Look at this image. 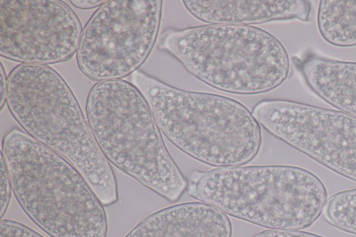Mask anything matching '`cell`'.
I'll use <instances>...</instances> for the list:
<instances>
[{
	"label": "cell",
	"instance_id": "6da1fadb",
	"mask_svg": "<svg viewBox=\"0 0 356 237\" xmlns=\"http://www.w3.org/2000/svg\"><path fill=\"white\" fill-rule=\"evenodd\" d=\"M10 113L32 138L67 160L104 206L118 200L116 177L71 88L47 65L21 63L8 76Z\"/></svg>",
	"mask_w": 356,
	"mask_h": 237
},
{
	"label": "cell",
	"instance_id": "7a4b0ae2",
	"mask_svg": "<svg viewBox=\"0 0 356 237\" xmlns=\"http://www.w3.org/2000/svg\"><path fill=\"white\" fill-rule=\"evenodd\" d=\"M131 80L147 102L160 131L190 157L222 167L243 166L258 154L259 124L238 101L181 90L138 70Z\"/></svg>",
	"mask_w": 356,
	"mask_h": 237
},
{
	"label": "cell",
	"instance_id": "3957f363",
	"mask_svg": "<svg viewBox=\"0 0 356 237\" xmlns=\"http://www.w3.org/2000/svg\"><path fill=\"white\" fill-rule=\"evenodd\" d=\"M1 157L29 218L51 237H106V211L80 172L26 132L3 136Z\"/></svg>",
	"mask_w": 356,
	"mask_h": 237
},
{
	"label": "cell",
	"instance_id": "277c9868",
	"mask_svg": "<svg viewBox=\"0 0 356 237\" xmlns=\"http://www.w3.org/2000/svg\"><path fill=\"white\" fill-rule=\"evenodd\" d=\"M188 190L192 197L226 215L270 229L312 226L327 200L326 188L316 174L283 165L195 171Z\"/></svg>",
	"mask_w": 356,
	"mask_h": 237
},
{
	"label": "cell",
	"instance_id": "5b68a950",
	"mask_svg": "<svg viewBox=\"0 0 356 237\" xmlns=\"http://www.w3.org/2000/svg\"><path fill=\"white\" fill-rule=\"evenodd\" d=\"M86 111L109 163L169 202L182 197L188 182L170 156L147 102L132 83H96L88 94Z\"/></svg>",
	"mask_w": 356,
	"mask_h": 237
},
{
	"label": "cell",
	"instance_id": "8992f818",
	"mask_svg": "<svg viewBox=\"0 0 356 237\" xmlns=\"http://www.w3.org/2000/svg\"><path fill=\"white\" fill-rule=\"evenodd\" d=\"M159 46L198 80L232 94L267 92L280 85L289 72V58L281 42L252 26L168 28Z\"/></svg>",
	"mask_w": 356,
	"mask_h": 237
},
{
	"label": "cell",
	"instance_id": "52a82bcc",
	"mask_svg": "<svg viewBox=\"0 0 356 237\" xmlns=\"http://www.w3.org/2000/svg\"><path fill=\"white\" fill-rule=\"evenodd\" d=\"M161 0H110L92 15L76 51L79 70L95 81L118 80L138 71L156 41Z\"/></svg>",
	"mask_w": 356,
	"mask_h": 237
},
{
	"label": "cell",
	"instance_id": "ba28073f",
	"mask_svg": "<svg viewBox=\"0 0 356 237\" xmlns=\"http://www.w3.org/2000/svg\"><path fill=\"white\" fill-rule=\"evenodd\" d=\"M252 113L266 131L356 182V117L284 99L258 102Z\"/></svg>",
	"mask_w": 356,
	"mask_h": 237
},
{
	"label": "cell",
	"instance_id": "9c48e42d",
	"mask_svg": "<svg viewBox=\"0 0 356 237\" xmlns=\"http://www.w3.org/2000/svg\"><path fill=\"white\" fill-rule=\"evenodd\" d=\"M0 54L21 63L66 61L77 51L82 26L74 10L56 0H1Z\"/></svg>",
	"mask_w": 356,
	"mask_h": 237
},
{
	"label": "cell",
	"instance_id": "30bf717a",
	"mask_svg": "<svg viewBox=\"0 0 356 237\" xmlns=\"http://www.w3.org/2000/svg\"><path fill=\"white\" fill-rule=\"evenodd\" d=\"M228 216L201 202L177 204L139 222L124 237H232Z\"/></svg>",
	"mask_w": 356,
	"mask_h": 237
},
{
	"label": "cell",
	"instance_id": "8fae6325",
	"mask_svg": "<svg viewBox=\"0 0 356 237\" xmlns=\"http://www.w3.org/2000/svg\"><path fill=\"white\" fill-rule=\"evenodd\" d=\"M186 10L208 24L250 26L276 20H308L306 0H184Z\"/></svg>",
	"mask_w": 356,
	"mask_h": 237
},
{
	"label": "cell",
	"instance_id": "7c38bea8",
	"mask_svg": "<svg viewBox=\"0 0 356 237\" xmlns=\"http://www.w3.org/2000/svg\"><path fill=\"white\" fill-rule=\"evenodd\" d=\"M299 68L315 94L333 107L356 117V62L310 55Z\"/></svg>",
	"mask_w": 356,
	"mask_h": 237
},
{
	"label": "cell",
	"instance_id": "4fadbf2b",
	"mask_svg": "<svg viewBox=\"0 0 356 237\" xmlns=\"http://www.w3.org/2000/svg\"><path fill=\"white\" fill-rule=\"evenodd\" d=\"M317 25L322 38L340 47L356 46V0H321Z\"/></svg>",
	"mask_w": 356,
	"mask_h": 237
},
{
	"label": "cell",
	"instance_id": "5bb4252c",
	"mask_svg": "<svg viewBox=\"0 0 356 237\" xmlns=\"http://www.w3.org/2000/svg\"><path fill=\"white\" fill-rule=\"evenodd\" d=\"M323 214L332 227L356 235V188L331 195L325 203Z\"/></svg>",
	"mask_w": 356,
	"mask_h": 237
},
{
	"label": "cell",
	"instance_id": "9a60e30c",
	"mask_svg": "<svg viewBox=\"0 0 356 237\" xmlns=\"http://www.w3.org/2000/svg\"><path fill=\"white\" fill-rule=\"evenodd\" d=\"M0 237H44L30 227L16 221H0Z\"/></svg>",
	"mask_w": 356,
	"mask_h": 237
},
{
	"label": "cell",
	"instance_id": "2e32d148",
	"mask_svg": "<svg viewBox=\"0 0 356 237\" xmlns=\"http://www.w3.org/2000/svg\"><path fill=\"white\" fill-rule=\"evenodd\" d=\"M0 183H1V213L0 217L2 218L6 213L11 196L12 186L10 178L3 162L1 157V172H0Z\"/></svg>",
	"mask_w": 356,
	"mask_h": 237
},
{
	"label": "cell",
	"instance_id": "e0dca14e",
	"mask_svg": "<svg viewBox=\"0 0 356 237\" xmlns=\"http://www.w3.org/2000/svg\"><path fill=\"white\" fill-rule=\"evenodd\" d=\"M253 237H323L313 233L301 230L268 229Z\"/></svg>",
	"mask_w": 356,
	"mask_h": 237
},
{
	"label": "cell",
	"instance_id": "ac0fdd59",
	"mask_svg": "<svg viewBox=\"0 0 356 237\" xmlns=\"http://www.w3.org/2000/svg\"><path fill=\"white\" fill-rule=\"evenodd\" d=\"M106 1L102 0H72L70 1V3L77 8L87 10L99 7Z\"/></svg>",
	"mask_w": 356,
	"mask_h": 237
},
{
	"label": "cell",
	"instance_id": "d6986e66",
	"mask_svg": "<svg viewBox=\"0 0 356 237\" xmlns=\"http://www.w3.org/2000/svg\"><path fill=\"white\" fill-rule=\"evenodd\" d=\"M7 81L8 77H6V72L3 66L1 64V84H0V108L2 110L5 104L6 103V95H7Z\"/></svg>",
	"mask_w": 356,
	"mask_h": 237
}]
</instances>
